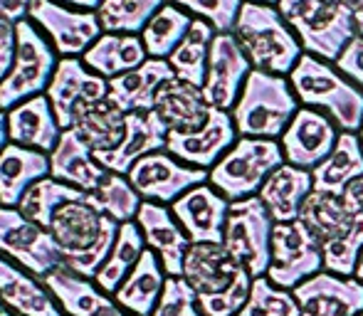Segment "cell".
I'll use <instances>...</instances> for the list:
<instances>
[{"label":"cell","mask_w":363,"mask_h":316,"mask_svg":"<svg viewBox=\"0 0 363 316\" xmlns=\"http://www.w3.org/2000/svg\"><path fill=\"white\" fill-rule=\"evenodd\" d=\"M151 316H203L193 287L183 277H168Z\"/></svg>","instance_id":"43"},{"label":"cell","mask_w":363,"mask_h":316,"mask_svg":"<svg viewBox=\"0 0 363 316\" xmlns=\"http://www.w3.org/2000/svg\"><path fill=\"white\" fill-rule=\"evenodd\" d=\"M119 222L101 215L86 201H74L55 210L48 230L62 252L65 267L94 279L119 237Z\"/></svg>","instance_id":"2"},{"label":"cell","mask_w":363,"mask_h":316,"mask_svg":"<svg viewBox=\"0 0 363 316\" xmlns=\"http://www.w3.org/2000/svg\"><path fill=\"white\" fill-rule=\"evenodd\" d=\"M359 139H361V146H363V126H361V131H359Z\"/></svg>","instance_id":"53"},{"label":"cell","mask_w":363,"mask_h":316,"mask_svg":"<svg viewBox=\"0 0 363 316\" xmlns=\"http://www.w3.org/2000/svg\"><path fill=\"white\" fill-rule=\"evenodd\" d=\"M50 156L40 151L25 149L18 144H8L0 151V205L18 208L33 183L48 178Z\"/></svg>","instance_id":"31"},{"label":"cell","mask_w":363,"mask_h":316,"mask_svg":"<svg viewBox=\"0 0 363 316\" xmlns=\"http://www.w3.org/2000/svg\"><path fill=\"white\" fill-rule=\"evenodd\" d=\"M339 134H341L339 126L324 111L311 109V106H301L294 114V119L289 121L282 139H279L284 163L311 171V168H316L334 151Z\"/></svg>","instance_id":"15"},{"label":"cell","mask_w":363,"mask_h":316,"mask_svg":"<svg viewBox=\"0 0 363 316\" xmlns=\"http://www.w3.org/2000/svg\"><path fill=\"white\" fill-rule=\"evenodd\" d=\"M0 254L15 259L40 279L65 264L48 227L28 220L18 208H0Z\"/></svg>","instance_id":"10"},{"label":"cell","mask_w":363,"mask_h":316,"mask_svg":"<svg viewBox=\"0 0 363 316\" xmlns=\"http://www.w3.org/2000/svg\"><path fill=\"white\" fill-rule=\"evenodd\" d=\"M74 201H86V193L79 191V188L67 186L62 181H55L50 176V178H40L38 183H33L25 191V196L18 203V210L28 220L38 222L43 227H50L55 210L62 208L65 203H74Z\"/></svg>","instance_id":"37"},{"label":"cell","mask_w":363,"mask_h":316,"mask_svg":"<svg viewBox=\"0 0 363 316\" xmlns=\"http://www.w3.org/2000/svg\"><path fill=\"white\" fill-rule=\"evenodd\" d=\"M28 18L50 35L60 57H79L101 38L96 13L67 8L60 0H33Z\"/></svg>","instance_id":"12"},{"label":"cell","mask_w":363,"mask_h":316,"mask_svg":"<svg viewBox=\"0 0 363 316\" xmlns=\"http://www.w3.org/2000/svg\"><path fill=\"white\" fill-rule=\"evenodd\" d=\"M106 168H101L94 158V151L74 134L72 129L62 131L57 146L50 154V176L84 193H94L106 178Z\"/></svg>","instance_id":"25"},{"label":"cell","mask_w":363,"mask_h":316,"mask_svg":"<svg viewBox=\"0 0 363 316\" xmlns=\"http://www.w3.org/2000/svg\"><path fill=\"white\" fill-rule=\"evenodd\" d=\"M344 201H346V205H349L351 210L363 213V178H359V181L351 183V186L346 188Z\"/></svg>","instance_id":"46"},{"label":"cell","mask_w":363,"mask_h":316,"mask_svg":"<svg viewBox=\"0 0 363 316\" xmlns=\"http://www.w3.org/2000/svg\"><path fill=\"white\" fill-rule=\"evenodd\" d=\"M334 64L344 77H349L363 91V38L361 35H356V38L346 45V50L341 52V57L336 60Z\"/></svg>","instance_id":"44"},{"label":"cell","mask_w":363,"mask_h":316,"mask_svg":"<svg viewBox=\"0 0 363 316\" xmlns=\"http://www.w3.org/2000/svg\"><path fill=\"white\" fill-rule=\"evenodd\" d=\"M8 144H10V139H8V114H5V111H0V151H3Z\"/></svg>","instance_id":"50"},{"label":"cell","mask_w":363,"mask_h":316,"mask_svg":"<svg viewBox=\"0 0 363 316\" xmlns=\"http://www.w3.org/2000/svg\"><path fill=\"white\" fill-rule=\"evenodd\" d=\"M86 203H89L94 210H99L101 215L111 218V220H116L121 225V222L136 220L144 201H141V196L134 191L129 178L109 171L94 193H86Z\"/></svg>","instance_id":"39"},{"label":"cell","mask_w":363,"mask_h":316,"mask_svg":"<svg viewBox=\"0 0 363 316\" xmlns=\"http://www.w3.org/2000/svg\"><path fill=\"white\" fill-rule=\"evenodd\" d=\"M238 129L233 124V114L223 109H213L208 124L196 134H168L166 151L178 161L193 168L211 171L238 141Z\"/></svg>","instance_id":"19"},{"label":"cell","mask_w":363,"mask_h":316,"mask_svg":"<svg viewBox=\"0 0 363 316\" xmlns=\"http://www.w3.org/2000/svg\"><path fill=\"white\" fill-rule=\"evenodd\" d=\"M363 178V146L359 134L341 131L334 151L316 168H311L314 191L344 198L346 188Z\"/></svg>","instance_id":"29"},{"label":"cell","mask_w":363,"mask_h":316,"mask_svg":"<svg viewBox=\"0 0 363 316\" xmlns=\"http://www.w3.org/2000/svg\"><path fill=\"white\" fill-rule=\"evenodd\" d=\"M166 144L168 129L156 116V111H134V114H126V131L121 144L111 151H99V154H94V158L106 171L129 176L136 161L158 154V151H166Z\"/></svg>","instance_id":"20"},{"label":"cell","mask_w":363,"mask_h":316,"mask_svg":"<svg viewBox=\"0 0 363 316\" xmlns=\"http://www.w3.org/2000/svg\"><path fill=\"white\" fill-rule=\"evenodd\" d=\"M30 5H33V0H0V18L18 25L20 20L28 18Z\"/></svg>","instance_id":"45"},{"label":"cell","mask_w":363,"mask_h":316,"mask_svg":"<svg viewBox=\"0 0 363 316\" xmlns=\"http://www.w3.org/2000/svg\"><path fill=\"white\" fill-rule=\"evenodd\" d=\"M173 77H176V74H173L168 60L148 57L141 67L109 79V94H106V99L114 101L124 114L153 111L156 91Z\"/></svg>","instance_id":"26"},{"label":"cell","mask_w":363,"mask_h":316,"mask_svg":"<svg viewBox=\"0 0 363 316\" xmlns=\"http://www.w3.org/2000/svg\"><path fill=\"white\" fill-rule=\"evenodd\" d=\"M284 163L279 141L240 136L216 166L208 171V183L230 203L259 193L269 176Z\"/></svg>","instance_id":"7"},{"label":"cell","mask_w":363,"mask_h":316,"mask_svg":"<svg viewBox=\"0 0 363 316\" xmlns=\"http://www.w3.org/2000/svg\"><path fill=\"white\" fill-rule=\"evenodd\" d=\"M0 299L20 316H60L55 297L43 282L25 274L0 254Z\"/></svg>","instance_id":"34"},{"label":"cell","mask_w":363,"mask_h":316,"mask_svg":"<svg viewBox=\"0 0 363 316\" xmlns=\"http://www.w3.org/2000/svg\"><path fill=\"white\" fill-rule=\"evenodd\" d=\"M274 220L257 196L230 203L228 222L223 230V247L252 279L267 277L272 259Z\"/></svg>","instance_id":"9"},{"label":"cell","mask_w":363,"mask_h":316,"mask_svg":"<svg viewBox=\"0 0 363 316\" xmlns=\"http://www.w3.org/2000/svg\"><path fill=\"white\" fill-rule=\"evenodd\" d=\"M341 5H344L346 10H349V15L354 18V25H356V33L363 38V0H339Z\"/></svg>","instance_id":"47"},{"label":"cell","mask_w":363,"mask_h":316,"mask_svg":"<svg viewBox=\"0 0 363 316\" xmlns=\"http://www.w3.org/2000/svg\"><path fill=\"white\" fill-rule=\"evenodd\" d=\"M299 109L301 104L291 91L289 77L252 69L230 114L238 136L279 141Z\"/></svg>","instance_id":"5"},{"label":"cell","mask_w":363,"mask_h":316,"mask_svg":"<svg viewBox=\"0 0 363 316\" xmlns=\"http://www.w3.org/2000/svg\"><path fill=\"white\" fill-rule=\"evenodd\" d=\"M289 84L301 106L319 109L339 126V131L359 134L363 126V91L336 64L301 55L289 74Z\"/></svg>","instance_id":"4"},{"label":"cell","mask_w":363,"mask_h":316,"mask_svg":"<svg viewBox=\"0 0 363 316\" xmlns=\"http://www.w3.org/2000/svg\"><path fill=\"white\" fill-rule=\"evenodd\" d=\"M359 282H363V249H361V254H359V264H356V274H354Z\"/></svg>","instance_id":"51"},{"label":"cell","mask_w":363,"mask_h":316,"mask_svg":"<svg viewBox=\"0 0 363 316\" xmlns=\"http://www.w3.org/2000/svg\"><path fill=\"white\" fill-rule=\"evenodd\" d=\"M213 38H216V28H213L208 20L193 18L191 30H188L186 38L181 40V45H178L171 57H168V64H171L173 74H176L178 79L188 81V84H196L203 89Z\"/></svg>","instance_id":"36"},{"label":"cell","mask_w":363,"mask_h":316,"mask_svg":"<svg viewBox=\"0 0 363 316\" xmlns=\"http://www.w3.org/2000/svg\"><path fill=\"white\" fill-rule=\"evenodd\" d=\"M277 10L294 30L304 55L334 64L356 38V25L339 0H279Z\"/></svg>","instance_id":"6"},{"label":"cell","mask_w":363,"mask_h":316,"mask_svg":"<svg viewBox=\"0 0 363 316\" xmlns=\"http://www.w3.org/2000/svg\"><path fill=\"white\" fill-rule=\"evenodd\" d=\"M235 40L247 55L252 69L289 77L304 50L277 5L242 3L233 28Z\"/></svg>","instance_id":"3"},{"label":"cell","mask_w":363,"mask_h":316,"mask_svg":"<svg viewBox=\"0 0 363 316\" xmlns=\"http://www.w3.org/2000/svg\"><path fill=\"white\" fill-rule=\"evenodd\" d=\"M60 136H62V129L55 119L48 96L38 94L8 111L10 144L25 146V149L40 151V154H52Z\"/></svg>","instance_id":"24"},{"label":"cell","mask_w":363,"mask_h":316,"mask_svg":"<svg viewBox=\"0 0 363 316\" xmlns=\"http://www.w3.org/2000/svg\"><path fill=\"white\" fill-rule=\"evenodd\" d=\"M324 272L321 247L311 232L294 222H274L272 230V259H269L267 277L274 287L294 292L301 282L314 274Z\"/></svg>","instance_id":"11"},{"label":"cell","mask_w":363,"mask_h":316,"mask_svg":"<svg viewBox=\"0 0 363 316\" xmlns=\"http://www.w3.org/2000/svg\"><path fill=\"white\" fill-rule=\"evenodd\" d=\"M146 60L148 52L144 47L141 35H114V33H104L82 55V62L86 64V69H91V72L104 77L106 81L141 67Z\"/></svg>","instance_id":"32"},{"label":"cell","mask_w":363,"mask_h":316,"mask_svg":"<svg viewBox=\"0 0 363 316\" xmlns=\"http://www.w3.org/2000/svg\"><path fill=\"white\" fill-rule=\"evenodd\" d=\"M153 111L168 134H196L208 124L213 106L206 101L201 86L173 77L156 91Z\"/></svg>","instance_id":"22"},{"label":"cell","mask_w":363,"mask_h":316,"mask_svg":"<svg viewBox=\"0 0 363 316\" xmlns=\"http://www.w3.org/2000/svg\"><path fill=\"white\" fill-rule=\"evenodd\" d=\"M0 316H13V314H8V312H3V309H0Z\"/></svg>","instance_id":"54"},{"label":"cell","mask_w":363,"mask_h":316,"mask_svg":"<svg viewBox=\"0 0 363 316\" xmlns=\"http://www.w3.org/2000/svg\"><path fill=\"white\" fill-rule=\"evenodd\" d=\"M166 279L168 277H166V272H163L161 259L156 257V252L146 249V252L141 254L139 264L131 269V274L121 282V287L116 289L114 302L134 316H151L158 299H161V294H163Z\"/></svg>","instance_id":"33"},{"label":"cell","mask_w":363,"mask_h":316,"mask_svg":"<svg viewBox=\"0 0 363 316\" xmlns=\"http://www.w3.org/2000/svg\"><path fill=\"white\" fill-rule=\"evenodd\" d=\"M314 193L311 171L296 168L291 163H282L272 176L259 188L257 198L264 203L267 213L274 222H294L299 220L301 205Z\"/></svg>","instance_id":"27"},{"label":"cell","mask_w":363,"mask_h":316,"mask_svg":"<svg viewBox=\"0 0 363 316\" xmlns=\"http://www.w3.org/2000/svg\"><path fill=\"white\" fill-rule=\"evenodd\" d=\"M144 252H146V239L141 235V227L136 225V220L121 222L119 237H116L106 262L101 264V269L96 272L94 284L104 294H116V289H119L121 282L129 277L131 269L139 264V259Z\"/></svg>","instance_id":"35"},{"label":"cell","mask_w":363,"mask_h":316,"mask_svg":"<svg viewBox=\"0 0 363 316\" xmlns=\"http://www.w3.org/2000/svg\"><path fill=\"white\" fill-rule=\"evenodd\" d=\"M171 213L191 239V244L216 242L223 244V230L228 222L230 201L220 196L211 183L191 188L171 203Z\"/></svg>","instance_id":"17"},{"label":"cell","mask_w":363,"mask_h":316,"mask_svg":"<svg viewBox=\"0 0 363 316\" xmlns=\"http://www.w3.org/2000/svg\"><path fill=\"white\" fill-rule=\"evenodd\" d=\"M60 3L74 5V8H79V10H91V13H96V8L101 5V0H60Z\"/></svg>","instance_id":"49"},{"label":"cell","mask_w":363,"mask_h":316,"mask_svg":"<svg viewBox=\"0 0 363 316\" xmlns=\"http://www.w3.org/2000/svg\"><path fill=\"white\" fill-rule=\"evenodd\" d=\"M183 279L193 287L203 316H238L252 292V274L240 267L223 244H191Z\"/></svg>","instance_id":"1"},{"label":"cell","mask_w":363,"mask_h":316,"mask_svg":"<svg viewBox=\"0 0 363 316\" xmlns=\"http://www.w3.org/2000/svg\"><path fill=\"white\" fill-rule=\"evenodd\" d=\"M250 72H252V64L235 40V35L216 33L211 45V57H208L206 81H203L206 101L213 109L233 111Z\"/></svg>","instance_id":"14"},{"label":"cell","mask_w":363,"mask_h":316,"mask_svg":"<svg viewBox=\"0 0 363 316\" xmlns=\"http://www.w3.org/2000/svg\"><path fill=\"white\" fill-rule=\"evenodd\" d=\"M166 5V0H101L96 18L104 33L141 35L148 20Z\"/></svg>","instance_id":"40"},{"label":"cell","mask_w":363,"mask_h":316,"mask_svg":"<svg viewBox=\"0 0 363 316\" xmlns=\"http://www.w3.org/2000/svg\"><path fill=\"white\" fill-rule=\"evenodd\" d=\"M109 94V81L91 69L77 57H62L57 62V69L52 74V81L48 86V99L52 104L55 119L60 129L67 131L72 126V114L84 101H99Z\"/></svg>","instance_id":"16"},{"label":"cell","mask_w":363,"mask_h":316,"mask_svg":"<svg viewBox=\"0 0 363 316\" xmlns=\"http://www.w3.org/2000/svg\"><path fill=\"white\" fill-rule=\"evenodd\" d=\"M43 284L55 297V302L62 307V312L69 316H129L96 284L74 274L65 264L43 277Z\"/></svg>","instance_id":"23"},{"label":"cell","mask_w":363,"mask_h":316,"mask_svg":"<svg viewBox=\"0 0 363 316\" xmlns=\"http://www.w3.org/2000/svg\"><path fill=\"white\" fill-rule=\"evenodd\" d=\"M238 316H301V309L291 292L274 287L269 277H257L252 282L247 304Z\"/></svg>","instance_id":"41"},{"label":"cell","mask_w":363,"mask_h":316,"mask_svg":"<svg viewBox=\"0 0 363 316\" xmlns=\"http://www.w3.org/2000/svg\"><path fill=\"white\" fill-rule=\"evenodd\" d=\"M301 316H359L363 314V282L319 272L294 289Z\"/></svg>","instance_id":"18"},{"label":"cell","mask_w":363,"mask_h":316,"mask_svg":"<svg viewBox=\"0 0 363 316\" xmlns=\"http://www.w3.org/2000/svg\"><path fill=\"white\" fill-rule=\"evenodd\" d=\"M242 3H264V5H277L279 0H242Z\"/></svg>","instance_id":"52"},{"label":"cell","mask_w":363,"mask_h":316,"mask_svg":"<svg viewBox=\"0 0 363 316\" xmlns=\"http://www.w3.org/2000/svg\"><path fill=\"white\" fill-rule=\"evenodd\" d=\"M193 18L208 20L216 33H233L242 0H168Z\"/></svg>","instance_id":"42"},{"label":"cell","mask_w":363,"mask_h":316,"mask_svg":"<svg viewBox=\"0 0 363 316\" xmlns=\"http://www.w3.org/2000/svg\"><path fill=\"white\" fill-rule=\"evenodd\" d=\"M69 129L89 146L94 154L111 151L121 144L126 131V114L109 99L84 101L74 109Z\"/></svg>","instance_id":"28"},{"label":"cell","mask_w":363,"mask_h":316,"mask_svg":"<svg viewBox=\"0 0 363 316\" xmlns=\"http://www.w3.org/2000/svg\"><path fill=\"white\" fill-rule=\"evenodd\" d=\"M136 225L141 227L148 249L156 252V257L161 259L166 277H183V262H186L191 239L178 225L173 213L161 203L144 201L139 215H136Z\"/></svg>","instance_id":"21"},{"label":"cell","mask_w":363,"mask_h":316,"mask_svg":"<svg viewBox=\"0 0 363 316\" xmlns=\"http://www.w3.org/2000/svg\"><path fill=\"white\" fill-rule=\"evenodd\" d=\"M55 50L30 18L15 25V60L8 77L0 81V111L48 91L57 69Z\"/></svg>","instance_id":"8"},{"label":"cell","mask_w":363,"mask_h":316,"mask_svg":"<svg viewBox=\"0 0 363 316\" xmlns=\"http://www.w3.org/2000/svg\"><path fill=\"white\" fill-rule=\"evenodd\" d=\"M359 215L361 213L351 210L344 198L314 191L301 205L299 220L319 242V247H326V244L349 235L359 222Z\"/></svg>","instance_id":"30"},{"label":"cell","mask_w":363,"mask_h":316,"mask_svg":"<svg viewBox=\"0 0 363 316\" xmlns=\"http://www.w3.org/2000/svg\"><path fill=\"white\" fill-rule=\"evenodd\" d=\"M15 47V25L0 18V50Z\"/></svg>","instance_id":"48"},{"label":"cell","mask_w":363,"mask_h":316,"mask_svg":"<svg viewBox=\"0 0 363 316\" xmlns=\"http://www.w3.org/2000/svg\"><path fill=\"white\" fill-rule=\"evenodd\" d=\"M126 178L141 196V201L166 205V203L178 201L191 188L208 183V171L188 166L168 151H158V154L144 156L141 161H136Z\"/></svg>","instance_id":"13"},{"label":"cell","mask_w":363,"mask_h":316,"mask_svg":"<svg viewBox=\"0 0 363 316\" xmlns=\"http://www.w3.org/2000/svg\"><path fill=\"white\" fill-rule=\"evenodd\" d=\"M193 25V15H188L186 10H181L178 5L166 3L144 28L141 40L148 57L153 60H168L173 55V50L181 45V40L186 38V33Z\"/></svg>","instance_id":"38"},{"label":"cell","mask_w":363,"mask_h":316,"mask_svg":"<svg viewBox=\"0 0 363 316\" xmlns=\"http://www.w3.org/2000/svg\"><path fill=\"white\" fill-rule=\"evenodd\" d=\"M359 316H363V314H359Z\"/></svg>","instance_id":"55"}]
</instances>
